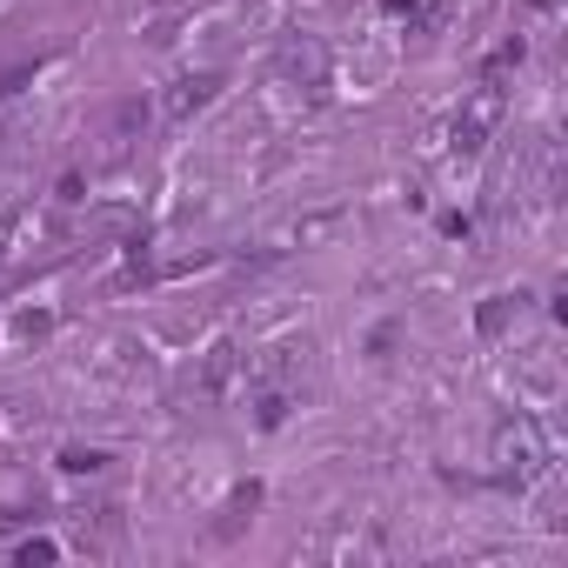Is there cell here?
<instances>
[{
  "mask_svg": "<svg viewBox=\"0 0 568 568\" xmlns=\"http://www.w3.org/2000/svg\"><path fill=\"white\" fill-rule=\"evenodd\" d=\"M501 114H508V94H501L495 81H481V88L462 101V114H455V148H462V154H481L488 134L501 128Z\"/></svg>",
  "mask_w": 568,
  "mask_h": 568,
  "instance_id": "cell-1",
  "label": "cell"
},
{
  "mask_svg": "<svg viewBox=\"0 0 568 568\" xmlns=\"http://www.w3.org/2000/svg\"><path fill=\"white\" fill-rule=\"evenodd\" d=\"M495 462H501V475H515V481H528V475H541V462H548V448H541V435H535V422H501V428H495Z\"/></svg>",
  "mask_w": 568,
  "mask_h": 568,
  "instance_id": "cell-2",
  "label": "cell"
},
{
  "mask_svg": "<svg viewBox=\"0 0 568 568\" xmlns=\"http://www.w3.org/2000/svg\"><path fill=\"white\" fill-rule=\"evenodd\" d=\"M281 74L302 81V88H322V81H328V54H322V41H288V48H281Z\"/></svg>",
  "mask_w": 568,
  "mask_h": 568,
  "instance_id": "cell-3",
  "label": "cell"
},
{
  "mask_svg": "<svg viewBox=\"0 0 568 568\" xmlns=\"http://www.w3.org/2000/svg\"><path fill=\"white\" fill-rule=\"evenodd\" d=\"M214 74H181L174 88H168V121H187V114H201L207 101H214Z\"/></svg>",
  "mask_w": 568,
  "mask_h": 568,
  "instance_id": "cell-4",
  "label": "cell"
},
{
  "mask_svg": "<svg viewBox=\"0 0 568 568\" xmlns=\"http://www.w3.org/2000/svg\"><path fill=\"white\" fill-rule=\"evenodd\" d=\"M141 128H148V108H141V101H121V108H114V141L128 148Z\"/></svg>",
  "mask_w": 568,
  "mask_h": 568,
  "instance_id": "cell-5",
  "label": "cell"
},
{
  "mask_svg": "<svg viewBox=\"0 0 568 568\" xmlns=\"http://www.w3.org/2000/svg\"><path fill=\"white\" fill-rule=\"evenodd\" d=\"M281 415H288V395L267 388V395H261V428H281Z\"/></svg>",
  "mask_w": 568,
  "mask_h": 568,
  "instance_id": "cell-6",
  "label": "cell"
},
{
  "mask_svg": "<svg viewBox=\"0 0 568 568\" xmlns=\"http://www.w3.org/2000/svg\"><path fill=\"white\" fill-rule=\"evenodd\" d=\"M21 561H28V568H34V561H54V541H28V548H21Z\"/></svg>",
  "mask_w": 568,
  "mask_h": 568,
  "instance_id": "cell-7",
  "label": "cell"
},
{
  "mask_svg": "<svg viewBox=\"0 0 568 568\" xmlns=\"http://www.w3.org/2000/svg\"><path fill=\"white\" fill-rule=\"evenodd\" d=\"M528 8H555V0H528Z\"/></svg>",
  "mask_w": 568,
  "mask_h": 568,
  "instance_id": "cell-8",
  "label": "cell"
}]
</instances>
